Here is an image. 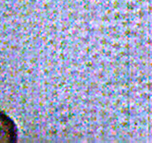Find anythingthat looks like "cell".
Masks as SVG:
<instances>
[{
    "mask_svg": "<svg viewBox=\"0 0 152 143\" xmlns=\"http://www.w3.org/2000/svg\"><path fill=\"white\" fill-rule=\"evenodd\" d=\"M17 138L16 127L13 121L0 111V142H14Z\"/></svg>",
    "mask_w": 152,
    "mask_h": 143,
    "instance_id": "6da1fadb",
    "label": "cell"
}]
</instances>
